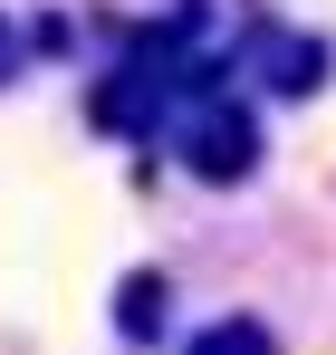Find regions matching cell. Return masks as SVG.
Returning a JSON list of instances; mask_svg holds the SVG:
<instances>
[{
    "instance_id": "obj_1",
    "label": "cell",
    "mask_w": 336,
    "mask_h": 355,
    "mask_svg": "<svg viewBox=\"0 0 336 355\" xmlns=\"http://www.w3.org/2000/svg\"><path fill=\"white\" fill-rule=\"evenodd\" d=\"M164 144L183 154V173L212 182V192H230V182L260 173V106H250V87L230 77V58H202L192 77H183Z\"/></svg>"
},
{
    "instance_id": "obj_2",
    "label": "cell",
    "mask_w": 336,
    "mask_h": 355,
    "mask_svg": "<svg viewBox=\"0 0 336 355\" xmlns=\"http://www.w3.org/2000/svg\"><path fill=\"white\" fill-rule=\"evenodd\" d=\"M250 67H260V87L269 96H317L327 87V39H308V29H279V19H250Z\"/></svg>"
},
{
    "instance_id": "obj_3",
    "label": "cell",
    "mask_w": 336,
    "mask_h": 355,
    "mask_svg": "<svg viewBox=\"0 0 336 355\" xmlns=\"http://www.w3.org/2000/svg\"><path fill=\"white\" fill-rule=\"evenodd\" d=\"M164 307H173L164 269H125V288H115V336H125V346H164Z\"/></svg>"
},
{
    "instance_id": "obj_4",
    "label": "cell",
    "mask_w": 336,
    "mask_h": 355,
    "mask_svg": "<svg viewBox=\"0 0 336 355\" xmlns=\"http://www.w3.org/2000/svg\"><path fill=\"white\" fill-rule=\"evenodd\" d=\"M183 355H279V327L269 317H250V307H221V317H202Z\"/></svg>"
},
{
    "instance_id": "obj_5",
    "label": "cell",
    "mask_w": 336,
    "mask_h": 355,
    "mask_svg": "<svg viewBox=\"0 0 336 355\" xmlns=\"http://www.w3.org/2000/svg\"><path fill=\"white\" fill-rule=\"evenodd\" d=\"M19 67H29V29H19V19H10V10H0V87H10V77H19Z\"/></svg>"
}]
</instances>
